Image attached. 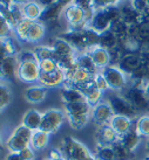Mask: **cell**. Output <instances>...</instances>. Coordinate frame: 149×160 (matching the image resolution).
<instances>
[{
	"instance_id": "cell-6",
	"label": "cell",
	"mask_w": 149,
	"mask_h": 160,
	"mask_svg": "<svg viewBox=\"0 0 149 160\" xmlns=\"http://www.w3.org/2000/svg\"><path fill=\"white\" fill-rule=\"evenodd\" d=\"M106 80L108 82V85L110 90L114 91H122L127 88L128 82H129V77L123 72V71L118 67V66H108L104 69L100 70Z\"/></svg>"
},
{
	"instance_id": "cell-11",
	"label": "cell",
	"mask_w": 149,
	"mask_h": 160,
	"mask_svg": "<svg viewBox=\"0 0 149 160\" xmlns=\"http://www.w3.org/2000/svg\"><path fill=\"white\" fill-rule=\"evenodd\" d=\"M119 140H120L119 134L114 131L110 125L96 126V130H95L96 146H112Z\"/></svg>"
},
{
	"instance_id": "cell-52",
	"label": "cell",
	"mask_w": 149,
	"mask_h": 160,
	"mask_svg": "<svg viewBox=\"0 0 149 160\" xmlns=\"http://www.w3.org/2000/svg\"><path fill=\"white\" fill-rule=\"evenodd\" d=\"M6 58V54H5V50L3 48V45H1V40H0V62Z\"/></svg>"
},
{
	"instance_id": "cell-20",
	"label": "cell",
	"mask_w": 149,
	"mask_h": 160,
	"mask_svg": "<svg viewBox=\"0 0 149 160\" xmlns=\"http://www.w3.org/2000/svg\"><path fill=\"white\" fill-rule=\"evenodd\" d=\"M46 32H47V28H46L45 23L41 21H34L28 31L26 43H33V45L39 43L45 38Z\"/></svg>"
},
{
	"instance_id": "cell-54",
	"label": "cell",
	"mask_w": 149,
	"mask_h": 160,
	"mask_svg": "<svg viewBox=\"0 0 149 160\" xmlns=\"http://www.w3.org/2000/svg\"><path fill=\"white\" fill-rule=\"evenodd\" d=\"M12 2H15V4L18 5H25L26 2H28V1H31V0H11Z\"/></svg>"
},
{
	"instance_id": "cell-23",
	"label": "cell",
	"mask_w": 149,
	"mask_h": 160,
	"mask_svg": "<svg viewBox=\"0 0 149 160\" xmlns=\"http://www.w3.org/2000/svg\"><path fill=\"white\" fill-rule=\"evenodd\" d=\"M63 111L66 116H79V115H90L92 109L87 102H77L69 103V104H63Z\"/></svg>"
},
{
	"instance_id": "cell-38",
	"label": "cell",
	"mask_w": 149,
	"mask_h": 160,
	"mask_svg": "<svg viewBox=\"0 0 149 160\" xmlns=\"http://www.w3.org/2000/svg\"><path fill=\"white\" fill-rule=\"evenodd\" d=\"M94 157L96 160H115V153L112 146H96Z\"/></svg>"
},
{
	"instance_id": "cell-19",
	"label": "cell",
	"mask_w": 149,
	"mask_h": 160,
	"mask_svg": "<svg viewBox=\"0 0 149 160\" xmlns=\"http://www.w3.org/2000/svg\"><path fill=\"white\" fill-rule=\"evenodd\" d=\"M44 8L45 7L38 0H31L25 5H23L24 17H25V19H28L31 21H39Z\"/></svg>"
},
{
	"instance_id": "cell-9",
	"label": "cell",
	"mask_w": 149,
	"mask_h": 160,
	"mask_svg": "<svg viewBox=\"0 0 149 160\" xmlns=\"http://www.w3.org/2000/svg\"><path fill=\"white\" fill-rule=\"evenodd\" d=\"M114 117L113 109L110 107L108 101H102L96 107L92 109L90 118L95 126H102V125H109L110 120Z\"/></svg>"
},
{
	"instance_id": "cell-2",
	"label": "cell",
	"mask_w": 149,
	"mask_h": 160,
	"mask_svg": "<svg viewBox=\"0 0 149 160\" xmlns=\"http://www.w3.org/2000/svg\"><path fill=\"white\" fill-rule=\"evenodd\" d=\"M61 18L68 26V29L72 31L81 32L89 27V25L85 21V11L74 2L63 7Z\"/></svg>"
},
{
	"instance_id": "cell-31",
	"label": "cell",
	"mask_w": 149,
	"mask_h": 160,
	"mask_svg": "<svg viewBox=\"0 0 149 160\" xmlns=\"http://www.w3.org/2000/svg\"><path fill=\"white\" fill-rule=\"evenodd\" d=\"M33 22L34 21H31L28 19H24V20H21L17 26L14 27V36L17 38V40L20 43H26L28 31H29V28H31Z\"/></svg>"
},
{
	"instance_id": "cell-28",
	"label": "cell",
	"mask_w": 149,
	"mask_h": 160,
	"mask_svg": "<svg viewBox=\"0 0 149 160\" xmlns=\"http://www.w3.org/2000/svg\"><path fill=\"white\" fill-rule=\"evenodd\" d=\"M1 45H3L6 56H18L20 52L23 50V47H21L23 43H20L14 35L1 40Z\"/></svg>"
},
{
	"instance_id": "cell-51",
	"label": "cell",
	"mask_w": 149,
	"mask_h": 160,
	"mask_svg": "<svg viewBox=\"0 0 149 160\" xmlns=\"http://www.w3.org/2000/svg\"><path fill=\"white\" fill-rule=\"evenodd\" d=\"M56 2L61 5L62 7H65V6H67V5L74 2V0H56Z\"/></svg>"
},
{
	"instance_id": "cell-34",
	"label": "cell",
	"mask_w": 149,
	"mask_h": 160,
	"mask_svg": "<svg viewBox=\"0 0 149 160\" xmlns=\"http://www.w3.org/2000/svg\"><path fill=\"white\" fill-rule=\"evenodd\" d=\"M32 50L35 55L38 62H40L42 60H47V58H55V53L52 48V46L39 45L35 46Z\"/></svg>"
},
{
	"instance_id": "cell-4",
	"label": "cell",
	"mask_w": 149,
	"mask_h": 160,
	"mask_svg": "<svg viewBox=\"0 0 149 160\" xmlns=\"http://www.w3.org/2000/svg\"><path fill=\"white\" fill-rule=\"evenodd\" d=\"M123 96L137 110L140 116L149 115V97L146 95L143 88L131 85L129 88H126Z\"/></svg>"
},
{
	"instance_id": "cell-40",
	"label": "cell",
	"mask_w": 149,
	"mask_h": 160,
	"mask_svg": "<svg viewBox=\"0 0 149 160\" xmlns=\"http://www.w3.org/2000/svg\"><path fill=\"white\" fill-rule=\"evenodd\" d=\"M85 97H86V102L88 103L92 108H94V107H96L99 103L102 102L104 92L100 91L99 89L94 88V89H92L90 91H88V92L85 95Z\"/></svg>"
},
{
	"instance_id": "cell-41",
	"label": "cell",
	"mask_w": 149,
	"mask_h": 160,
	"mask_svg": "<svg viewBox=\"0 0 149 160\" xmlns=\"http://www.w3.org/2000/svg\"><path fill=\"white\" fill-rule=\"evenodd\" d=\"M14 35L13 27L8 23V21L0 14V40L7 39L9 36Z\"/></svg>"
},
{
	"instance_id": "cell-14",
	"label": "cell",
	"mask_w": 149,
	"mask_h": 160,
	"mask_svg": "<svg viewBox=\"0 0 149 160\" xmlns=\"http://www.w3.org/2000/svg\"><path fill=\"white\" fill-rule=\"evenodd\" d=\"M87 53L89 54V56L92 58L93 62L95 63V66L98 67L99 70H102L106 67H108L112 64V60H110V54L109 50L102 48L100 46L93 47L89 50H87Z\"/></svg>"
},
{
	"instance_id": "cell-15",
	"label": "cell",
	"mask_w": 149,
	"mask_h": 160,
	"mask_svg": "<svg viewBox=\"0 0 149 160\" xmlns=\"http://www.w3.org/2000/svg\"><path fill=\"white\" fill-rule=\"evenodd\" d=\"M135 122L131 118H128L126 116H118L114 115V117L110 120V126L114 129V131L119 134V137L125 136L127 132H129L134 128Z\"/></svg>"
},
{
	"instance_id": "cell-7",
	"label": "cell",
	"mask_w": 149,
	"mask_h": 160,
	"mask_svg": "<svg viewBox=\"0 0 149 160\" xmlns=\"http://www.w3.org/2000/svg\"><path fill=\"white\" fill-rule=\"evenodd\" d=\"M108 103L113 109L114 115L126 116L131 119H136L140 117V113L137 112V110L127 101V98L123 95L114 93L112 96H109Z\"/></svg>"
},
{
	"instance_id": "cell-42",
	"label": "cell",
	"mask_w": 149,
	"mask_h": 160,
	"mask_svg": "<svg viewBox=\"0 0 149 160\" xmlns=\"http://www.w3.org/2000/svg\"><path fill=\"white\" fill-rule=\"evenodd\" d=\"M94 84H95V88L96 89H99L100 91H102V92H106V91H108L110 90L108 85V82L106 80V77L104 76V74L99 71V72H96L94 75Z\"/></svg>"
},
{
	"instance_id": "cell-10",
	"label": "cell",
	"mask_w": 149,
	"mask_h": 160,
	"mask_svg": "<svg viewBox=\"0 0 149 160\" xmlns=\"http://www.w3.org/2000/svg\"><path fill=\"white\" fill-rule=\"evenodd\" d=\"M143 58L140 53H125L116 64L128 77L139 70L143 66Z\"/></svg>"
},
{
	"instance_id": "cell-13",
	"label": "cell",
	"mask_w": 149,
	"mask_h": 160,
	"mask_svg": "<svg viewBox=\"0 0 149 160\" xmlns=\"http://www.w3.org/2000/svg\"><path fill=\"white\" fill-rule=\"evenodd\" d=\"M66 81V75L65 71L59 68L58 70L53 71V72H48V74H41L40 78H39V83L41 85L46 87L47 89L51 88H59L63 87Z\"/></svg>"
},
{
	"instance_id": "cell-27",
	"label": "cell",
	"mask_w": 149,
	"mask_h": 160,
	"mask_svg": "<svg viewBox=\"0 0 149 160\" xmlns=\"http://www.w3.org/2000/svg\"><path fill=\"white\" fill-rule=\"evenodd\" d=\"M141 140H142V137L137 133V131L135 130V126L129 132H127L125 136L120 137V142L131 152H134L139 147Z\"/></svg>"
},
{
	"instance_id": "cell-60",
	"label": "cell",
	"mask_w": 149,
	"mask_h": 160,
	"mask_svg": "<svg viewBox=\"0 0 149 160\" xmlns=\"http://www.w3.org/2000/svg\"><path fill=\"white\" fill-rule=\"evenodd\" d=\"M3 85H5V84H1V83H0V90H1V88H3Z\"/></svg>"
},
{
	"instance_id": "cell-53",
	"label": "cell",
	"mask_w": 149,
	"mask_h": 160,
	"mask_svg": "<svg viewBox=\"0 0 149 160\" xmlns=\"http://www.w3.org/2000/svg\"><path fill=\"white\" fill-rule=\"evenodd\" d=\"M4 82H7V81H6L5 74H4V71H3V68H1V66H0V83L4 84Z\"/></svg>"
},
{
	"instance_id": "cell-39",
	"label": "cell",
	"mask_w": 149,
	"mask_h": 160,
	"mask_svg": "<svg viewBox=\"0 0 149 160\" xmlns=\"http://www.w3.org/2000/svg\"><path fill=\"white\" fill-rule=\"evenodd\" d=\"M39 68H40L41 74H48V72L58 70L60 67L55 58H47V60H42L39 62Z\"/></svg>"
},
{
	"instance_id": "cell-35",
	"label": "cell",
	"mask_w": 149,
	"mask_h": 160,
	"mask_svg": "<svg viewBox=\"0 0 149 160\" xmlns=\"http://www.w3.org/2000/svg\"><path fill=\"white\" fill-rule=\"evenodd\" d=\"M68 120V124L73 130H82L89 122L90 115H79V116H66Z\"/></svg>"
},
{
	"instance_id": "cell-29",
	"label": "cell",
	"mask_w": 149,
	"mask_h": 160,
	"mask_svg": "<svg viewBox=\"0 0 149 160\" xmlns=\"http://www.w3.org/2000/svg\"><path fill=\"white\" fill-rule=\"evenodd\" d=\"M119 45H120V41H119L118 36L112 31L108 29V31L100 33V47L107 49V50H112V49L116 48Z\"/></svg>"
},
{
	"instance_id": "cell-21",
	"label": "cell",
	"mask_w": 149,
	"mask_h": 160,
	"mask_svg": "<svg viewBox=\"0 0 149 160\" xmlns=\"http://www.w3.org/2000/svg\"><path fill=\"white\" fill-rule=\"evenodd\" d=\"M61 101L63 104H69V103H77V102H86L85 95L77 88L73 87H62L60 91Z\"/></svg>"
},
{
	"instance_id": "cell-43",
	"label": "cell",
	"mask_w": 149,
	"mask_h": 160,
	"mask_svg": "<svg viewBox=\"0 0 149 160\" xmlns=\"http://www.w3.org/2000/svg\"><path fill=\"white\" fill-rule=\"evenodd\" d=\"M9 103H11V92L6 85H3L0 90V113L4 111Z\"/></svg>"
},
{
	"instance_id": "cell-44",
	"label": "cell",
	"mask_w": 149,
	"mask_h": 160,
	"mask_svg": "<svg viewBox=\"0 0 149 160\" xmlns=\"http://www.w3.org/2000/svg\"><path fill=\"white\" fill-rule=\"evenodd\" d=\"M130 4L139 13L143 14V15L147 13V11L149 9L148 0H130Z\"/></svg>"
},
{
	"instance_id": "cell-25",
	"label": "cell",
	"mask_w": 149,
	"mask_h": 160,
	"mask_svg": "<svg viewBox=\"0 0 149 160\" xmlns=\"http://www.w3.org/2000/svg\"><path fill=\"white\" fill-rule=\"evenodd\" d=\"M62 9L63 7L60 4H58L56 1L53 2L52 5H50V6H46L45 8H44V11H42V13H41L39 21L47 23L50 22V21L60 19L61 18V14H62Z\"/></svg>"
},
{
	"instance_id": "cell-22",
	"label": "cell",
	"mask_w": 149,
	"mask_h": 160,
	"mask_svg": "<svg viewBox=\"0 0 149 160\" xmlns=\"http://www.w3.org/2000/svg\"><path fill=\"white\" fill-rule=\"evenodd\" d=\"M18 58L17 56H6L0 62V66L3 68V71L5 74L6 81L11 82L17 77V69H18Z\"/></svg>"
},
{
	"instance_id": "cell-56",
	"label": "cell",
	"mask_w": 149,
	"mask_h": 160,
	"mask_svg": "<svg viewBox=\"0 0 149 160\" xmlns=\"http://www.w3.org/2000/svg\"><path fill=\"white\" fill-rule=\"evenodd\" d=\"M4 152V145H3V142H1V138H0V153Z\"/></svg>"
},
{
	"instance_id": "cell-59",
	"label": "cell",
	"mask_w": 149,
	"mask_h": 160,
	"mask_svg": "<svg viewBox=\"0 0 149 160\" xmlns=\"http://www.w3.org/2000/svg\"><path fill=\"white\" fill-rule=\"evenodd\" d=\"M143 160H149V154L147 157H145V158H143Z\"/></svg>"
},
{
	"instance_id": "cell-16",
	"label": "cell",
	"mask_w": 149,
	"mask_h": 160,
	"mask_svg": "<svg viewBox=\"0 0 149 160\" xmlns=\"http://www.w3.org/2000/svg\"><path fill=\"white\" fill-rule=\"evenodd\" d=\"M47 93H48V89L44 85H31L24 91V97L31 104H39L45 99Z\"/></svg>"
},
{
	"instance_id": "cell-45",
	"label": "cell",
	"mask_w": 149,
	"mask_h": 160,
	"mask_svg": "<svg viewBox=\"0 0 149 160\" xmlns=\"http://www.w3.org/2000/svg\"><path fill=\"white\" fill-rule=\"evenodd\" d=\"M18 62H27V61H38L35 58V55L33 53V50L32 49H23L20 54H19L18 56Z\"/></svg>"
},
{
	"instance_id": "cell-37",
	"label": "cell",
	"mask_w": 149,
	"mask_h": 160,
	"mask_svg": "<svg viewBox=\"0 0 149 160\" xmlns=\"http://www.w3.org/2000/svg\"><path fill=\"white\" fill-rule=\"evenodd\" d=\"M83 36H85V42H86V46H87V50H89L93 47L99 46L100 33H98L94 29H92L90 27H88V28H86L83 31Z\"/></svg>"
},
{
	"instance_id": "cell-50",
	"label": "cell",
	"mask_w": 149,
	"mask_h": 160,
	"mask_svg": "<svg viewBox=\"0 0 149 160\" xmlns=\"http://www.w3.org/2000/svg\"><path fill=\"white\" fill-rule=\"evenodd\" d=\"M38 1H39L44 7H46V6H50V5H52L53 2H55L56 0H38Z\"/></svg>"
},
{
	"instance_id": "cell-17",
	"label": "cell",
	"mask_w": 149,
	"mask_h": 160,
	"mask_svg": "<svg viewBox=\"0 0 149 160\" xmlns=\"http://www.w3.org/2000/svg\"><path fill=\"white\" fill-rule=\"evenodd\" d=\"M52 48L55 53V58H67V56H77V50L73 48L72 46L68 43L67 41L56 36L52 42Z\"/></svg>"
},
{
	"instance_id": "cell-24",
	"label": "cell",
	"mask_w": 149,
	"mask_h": 160,
	"mask_svg": "<svg viewBox=\"0 0 149 160\" xmlns=\"http://www.w3.org/2000/svg\"><path fill=\"white\" fill-rule=\"evenodd\" d=\"M41 120H42V113L39 112L38 110H34V109H31L28 110L25 115H24L23 118V124L28 128L31 131H38L40 130V125H41Z\"/></svg>"
},
{
	"instance_id": "cell-18",
	"label": "cell",
	"mask_w": 149,
	"mask_h": 160,
	"mask_svg": "<svg viewBox=\"0 0 149 160\" xmlns=\"http://www.w3.org/2000/svg\"><path fill=\"white\" fill-rule=\"evenodd\" d=\"M112 25V21L109 20L107 14L104 13V9H96L94 14V18L90 21L89 27L92 29L96 31L98 33H102L109 29V27Z\"/></svg>"
},
{
	"instance_id": "cell-30",
	"label": "cell",
	"mask_w": 149,
	"mask_h": 160,
	"mask_svg": "<svg viewBox=\"0 0 149 160\" xmlns=\"http://www.w3.org/2000/svg\"><path fill=\"white\" fill-rule=\"evenodd\" d=\"M77 64L79 68H82L85 70L89 71L92 74H96L99 72V69L95 66V63L93 62L92 58L89 56V54L85 52V53H79L77 55Z\"/></svg>"
},
{
	"instance_id": "cell-61",
	"label": "cell",
	"mask_w": 149,
	"mask_h": 160,
	"mask_svg": "<svg viewBox=\"0 0 149 160\" xmlns=\"http://www.w3.org/2000/svg\"><path fill=\"white\" fill-rule=\"evenodd\" d=\"M148 4H149V0H148Z\"/></svg>"
},
{
	"instance_id": "cell-46",
	"label": "cell",
	"mask_w": 149,
	"mask_h": 160,
	"mask_svg": "<svg viewBox=\"0 0 149 160\" xmlns=\"http://www.w3.org/2000/svg\"><path fill=\"white\" fill-rule=\"evenodd\" d=\"M19 156L23 160H34V150L29 146L19 152Z\"/></svg>"
},
{
	"instance_id": "cell-47",
	"label": "cell",
	"mask_w": 149,
	"mask_h": 160,
	"mask_svg": "<svg viewBox=\"0 0 149 160\" xmlns=\"http://www.w3.org/2000/svg\"><path fill=\"white\" fill-rule=\"evenodd\" d=\"M74 4H77L83 11H86V9L93 7V0H74Z\"/></svg>"
},
{
	"instance_id": "cell-5",
	"label": "cell",
	"mask_w": 149,
	"mask_h": 160,
	"mask_svg": "<svg viewBox=\"0 0 149 160\" xmlns=\"http://www.w3.org/2000/svg\"><path fill=\"white\" fill-rule=\"evenodd\" d=\"M66 118V113L59 109H50L42 113L40 130L50 134L56 133Z\"/></svg>"
},
{
	"instance_id": "cell-55",
	"label": "cell",
	"mask_w": 149,
	"mask_h": 160,
	"mask_svg": "<svg viewBox=\"0 0 149 160\" xmlns=\"http://www.w3.org/2000/svg\"><path fill=\"white\" fill-rule=\"evenodd\" d=\"M143 89H145L146 95H147V96L149 97V80L147 81V83H146V85H145V88H143Z\"/></svg>"
},
{
	"instance_id": "cell-57",
	"label": "cell",
	"mask_w": 149,
	"mask_h": 160,
	"mask_svg": "<svg viewBox=\"0 0 149 160\" xmlns=\"http://www.w3.org/2000/svg\"><path fill=\"white\" fill-rule=\"evenodd\" d=\"M147 151H148V153H149V138H148V140H147Z\"/></svg>"
},
{
	"instance_id": "cell-36",
	"label": "cell",
	"mask_w": 149,
	"mask_h": 160,
	"mask_svg": "<svg viewBox=\"0 0 149 160\" xmlns=\"http://www.w3.org/2000/svg\"><path fill=\"white\" fill-rule=\"evenodd\" d=\"M134 126L141 137L149 138V115H142L136 118Z\"/></svg>"
},
{
	"instance_id": "cell-58",
	"label": "cell",
	"mask_w": 149,
	"mask_h": 160,
	"mask_svg": "<svg viewBox=\"0 0 149 160\" xmlns=\"http://www.w3.org/2000/svg\"><path fill=\"white\" fill-rule=\"evenodd\" d=\"M47 160H48V159H47ZM53 160H66V159H65V158L62 157V158H59V159H53Z\"/></svg>"
},
{
	"instance_id": "cell-33",
	"label": "cell",
	"mask_w": 149,
	"mask_h": 160,
	"mask_svg": "<svg viewBox=\"0 0 149 160\" xmlns=\"http://www.w3.org/2000/svg\"><path fill=\"white\" fill-rule=\"evenodd\" d=\"M115 153V160H134L135 159V154L134 152L129 151L127 147H125L122 145L120 140L116 142L115 144L112 145Z\"/></svg>"
},
{
	"instance_id": "cell-26",
	"label": "cell",
	"mask_w": 149,
	"mask_h": 160,
	"mask_svg": "<svg viewBox=\"0 0 149 160\" xmlns=\"http://www.w3.org/2000/svg\"><path fill=\"white\" fill-rule=\"evenodd\" d=\"M50 137L51 134L45 132V131H34L33 136L31 139V145L29 146L34 150V151H44L46 147L50 144Z\"/></svg>"
},
{
	"instance_id": "cell-1",
	"label": "cell",
	"mask_w": 149,
	"mask_h": 160,
	"mask_svg": "<svg viewBox=\"0 0 149 160\" xmlns=\"http://www.w3.org/2000/svg\"><path fill=\"white\" fill-rule=\"evenodd\" d=\"M59 150L66 160H96L94 154H92L82 142L69 136L62 139Z\"/></svg>"
},
{
	"instance_id": "cell-48",
	"label": "cell",
	"mask_w": 149,
	"mask_h": 160,
	"mask_svg": "<svg viewBox=\"0 0 149 160\" xmlns=\"http://www.w3.org/2000/svg\"><path fill=\"white\" fill-rule=\"evenodd\" d=\"M59 158H62V153L61 151L59 150V147L58 148H53V150H51L50 153H48V160H53V159H59Z\"/></svg>"
},
{
	"instance_id": "cell-12",
	"label": "cell",
	"mask_w": 149,
	"mask_h": 160,
	"mask_svg": "<svg viewBox=\"0 0 149 160\" xmlns=\"http://www.w3.org/2000/svg\"><path fill=\"white\" fill-rule=\"evenodd\" d=\"M59 36L67 41L68 43L77 50V54L87 52V46L86 42H85L83 31H72V29H68L67 28V31L62 32Z\"/></svg>"
},
{
	"instance_id": "cell-8",
	"label": "cell",
	"mask_w": 149,
	"mask_h": 160,
	"mask_svg": "<svg viewBox=\"0 0 149 160\" xmlns=\"http://www.w3.org/2000/svg\"><path fill=\"white\" fill-rule=\"evenodd\" d=\"M40 68L38 61L19 62L17 69V78L24 83H35L40 78Z\"/></svg>"
},
{
	"instance_id": "cell-3",
	"label": "cell",
	"mask_w": 149,
	"mask_h": 160,
	"mask_svg": "<svg viewBox=\"0 0 149 160\" xmlns=\"http://www.w3.org/2000/svg\"><path fill=\"white\" fill-rule=\"evenodd\" d=\"M32 136H33V131H31L24 124L17 126L6 140L7 150L11 153H19L20 151L29 147Z\"/></svg>"
},
{
	"instance_id": "cell-32",
	"label": "cell",
	"mask_w": 149,
	"mask_h": 160,
	"mask_svg": "<svg viewBox=\"0 0 149 160\" xmlns=\"http://www.w3.org/2000/svg\"><path fill=\"white\" fill-rule=\"evenodd\" d=\"M128 29H129V25L125 22L121 18L113 21L110 27H109V31H112L115 35L118 36L119 41L128 36Z\"/></svg>"
},
{
	"instance_id": "cell-49",
	"label": "cell",
	"mask_w": 149,
	"mask_h": 160,
	"mask_svg": "<svg viewBox=\"0 0 149 160\" xmlns=\"http://www.w3.org/2000/svg\"><path fill=\"white\" fill-rule=\"evenodd\" d=\"M4 160H23L19 156V153H9L8 156H6Z\"/></svg>"
}]
</instances>
